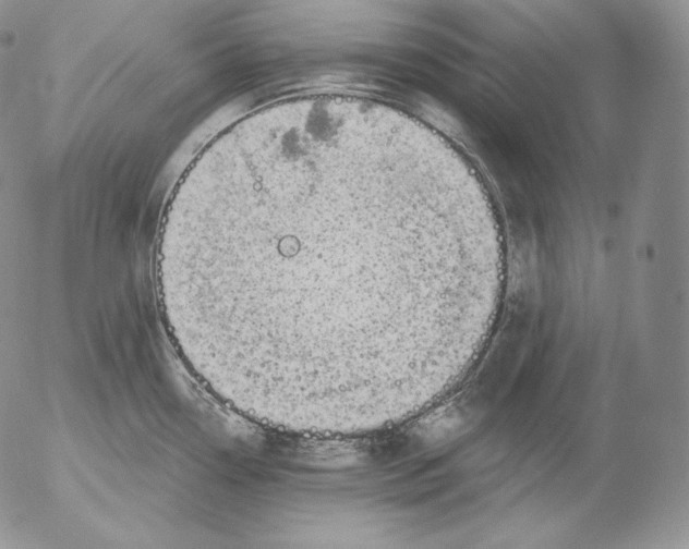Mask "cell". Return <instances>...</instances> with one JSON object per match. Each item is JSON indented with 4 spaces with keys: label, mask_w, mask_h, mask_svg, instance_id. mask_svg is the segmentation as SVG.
I'll list each match as a JSON object with an SVG mask.
<instances>
[{
    "label": "cell",
    "mask_w": 689,
    "mask_h": 549,
    "mask_svg": "<svg viewBox=\"0 0 689 549\" xmlns=\"http://www.w3.org/2000/svg\"><path fill=\"white\" fill-rule=\"evenodd\" d=\"M166 319L229 382L342 398L403 378L503 284L484 204L447 154L339 101L246 120L169 205Z\"/></svg>",
    "instance_id": "6da1fadb"
}]
</instances>
